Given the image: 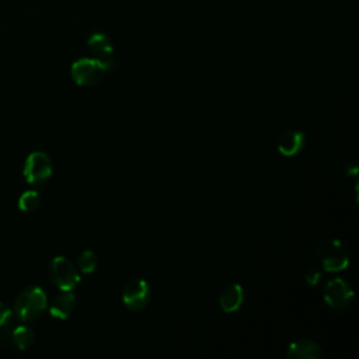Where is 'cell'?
<instances>
[{"mask_svg": "<svg viewBox=\"0 0 359 359\" xmlns=\"http://www.w3.org/2000/svg\"><path fill=\"white\" fill-rule=\"evenodd\" d=\"M318 260L327 272H340L349 265V254L345 246L337 238L323 240L317 250Z\"/></svg>", "mask_w": 359, "mask_h": 359, "instance_id": "obj_3", "label": "cell"}, {"mask_svg": "<svg viewBox=\"0 0 359 359\" xmlns=\"http://www.w3.org/2000/svg\"><path fill=\"white\" fill-rule=\"evenodd\" d=\"M48 306V299L45 292L38 288L31 287L20 294L14 303V314L23 322H34L45 311Z\"/></svg>", "mask_w": 359, "mask_h": 359, "instance_id": "obj_2", "label": "cell"}, {"mask_svg": "<svg viewBox=\"0 0 359 359\" xmlns=\"http://www.w3.org/2000/svg\"><path fill=\"white\" fill-rule=\"evenodd\" d=\"M76 305V296L72 294V291H63V294L54 298V300L50 305V313L52 317L61 318V320H66V318L72 314Z\"/></svg>", "mask_w": 359, "mask_h": 359, "instance_id": "obj_11", "label": "cell"}, {"mask_svg": "<svg viewBox=\"0 0 359 359\" xmlns=\"http://www.w3.org/2000/svg\"><path fill=\"white\" fill-rule=\"evenodd\" d=\"M320 279H322V271L316 267L307 269L305 274V281L310 287H316L318 283H320Z\"/></svg>", "mask_w": 359, "mask_h": 359, "instance_id": "obj_16", "label": "cell"}, {"mask_svg": "<svg viewBox=\"0 0 359 359\" xmlns=\"http://www.w3.org/2000/svg\"><path fill=\"white\" fill-rule=\"evenodd\" d=\"M88 47L90 52L99 59H108L114 54V45L111 39L103 32H94L88 39Z\"/></svg>", "mask_w": 359, "mask_h": 359, "instance_id": "obj_12", "label": "cell"}, {"mask_svg": "<svg viewBox=\"0 0 359 359\" xmlns=\"http://www.w3.org/2000/svg\"><path fill=\"white\" fill-rule=\"evenodd\" d=\"M24 178L34 185H41L52 176V162L47 153L32 152L24 165Z\"/></svg>", "mask_w": 359, "mask_h": 359, "instance_id": "obj_5", "label": "cell"}, {"mask_svg": "<svg viewBox=\"0 0 359 359\" xmlns=\"http://www.w3.org/2000/svg\"><path fill=\"white\" fill-rule=\"evenodd\" d=\"M306 143V136L302 131L292 130L285 132L278 142V152L285 157H294L299 154Z\"/></svg>", "mask_w": 359, "mask_h": 359, "instance_id": "obj_9", "label": "cell"}, {"mask_svg": "<svg viewBox=\"0 0 359 359\" xmlns=\"http://www.w3.org/2000/svg\"><path fill=\"white\" fill-rule=\"evenodd\" d=\"M41 205V195L37 191H27L19 199V207L24 212H34Z\"/></svg>", "mask_w": 359, "mask_h": 359, "instance_id": "obj_14", "label": "cell"}, {"mask_svg": "<svg viewBox=\"0 0 359 359\" xmlns=\"http://www.w3.org/2000/svg\"><path fill=\"white\" fill-rule=\"evenodd\" d=\"M77 265H79V269H81L83 274H93L99 265V258L93 252L86 250L79 256Z\"/></svg>", "mask_w": 359, "mask_h": 359, "instance_id": "obj_15", "label": "cell"}, {"mask_svg": "<svg viewBox=\"0 0 359 359\" xmlns=\"http://www.w3.org/2000/svg\"><path fill=\"white\" fill-rule=\"evenodd\" d=\"M12 318H13V311L0 302V327L10 326Z\"/></svg>", "mask_w": 359, "mask_h": 359, "instance_id": "obj_17", "label": "cell"}, {"mask_svg": "<svg viewBox=\"0 0 359 359\" xmlns=\"http://www.w3.org/2000/svg\"><path fill=\"white\" fill-rule=\"evenodd\" d=\"M51 281L61 291H73L79 283L81 275L77 274L74 265L65 257H55L48 269Z\"/></svg>", "mask_w": 359, "mask_h": 359, "instance_id": "obj_4", "label": "cell"}, {"mask_svg": "<svg viewBox=\"0 0 359 359\" xmlns=\"http://www.w3.org/2000/svg\"><path fill=\"white\" fill-rule=\"evenodd\" d=\"M12 341L20 351H25L35 342V333L27 326H20L12 331Z\"/></svg>", "mask_w": 359, "mask_h": 359, "instance_id": "obj_13", "label": "cell"}, {"mask_svg": "<svg viewBox=\"0 0 359 359\" xmlns=\"http://www.w3.org/2000/svg\"><path fill=\"white\" fill-rule=\"evenodd\" d=\"M325 302L334 310H347L353 300V289L342 278H334L325 287Z\"/></svg>", "mask_w": 359, "mask_h": 359, "instance_id": "obj_6", "label": "cell"}, {"mask_svg": "<svg viewBox=\"0 0 359 359\" xmlns=\"http://www.w3.org/2000/svg\"><path fill=\"white\" fill-rule=\"evenodd\" d=\"M287 356L291 359H320L323 349L316 341L302 338L289 344Z\"/></svg>", "mask_w": 359, "mask_h": 359, "instance_id": "obj_8", "label": "cell"}, {"mask_svg": "<svg viewBox=\"0 0 359 359\" xmlns=\"http://www.w3.org/2000/svg\"><path fill=\"white\" fill-rule=\"evenodd\" d=\"M245 302V289L240 284H233L227 287L220 298H219V306L225 313H234L242 307Z\"/></svg>", "mask_w": 359, "mask_h": 359, "instance_id": "obj_10", "label": "cell"}, {"mask_svg": "<svg viewBox=\"0 0 359 359\" xmlns=\"http://www.w3.org/2000/svg\"><path fill=\"white\" fill-rule=\"evenodd\" d=\"M152 289L145 279H132L123 291V303L131 311H141L150 303Z\"/></svg>", "mask_w": 359, "mask_h": 359, "instance_id": "obj_7", "label": "cell"}, {"mask_svg": "<svg viewBox=\"0 0 359 359\" xmlns=\"http://www.w3.org/2000/svg\"><path fill=\"white\" fill-rule=\"evenodd\" d=\"M358 166H356V163H349L348 166H347V174L348 176H352V177H355L356 174H358Z\"/></svg>", "mask_w": 359, "mask_h": 359, "instance_id": "obj_19", "label": "cell"}, {"mask_svg": "<svg viewBox=\"0 0 359 359\" xmlns=\"http://www.w3.org/2000/svg\"><path fill=\"white\" fill-rule=\"evenodd\" d=\"M114 68H115V61L111 58L108 59L82 58V59H77L72 65L70 73L76 85L89 88L100 83L105 73L112 70Z\"/></svg>", "mask_w": 359, "mask_h": 359, "instance_id": "obj_1", "label": "cell"}, {"mask_svg": "<svg viewBox=\"0 0 359 359\" xmlns=\"http://www.w3.org/2000/svg\"><path fill=\"white\" fill-rule=\"evenodd\" d=\"M9 341H12V330L9 326L0 327V345H6Z\"/></svg>", "mask_w": 359, "mask_h": 359, "instance_id": "obj_18", "label": "cell"}]
</instances>
